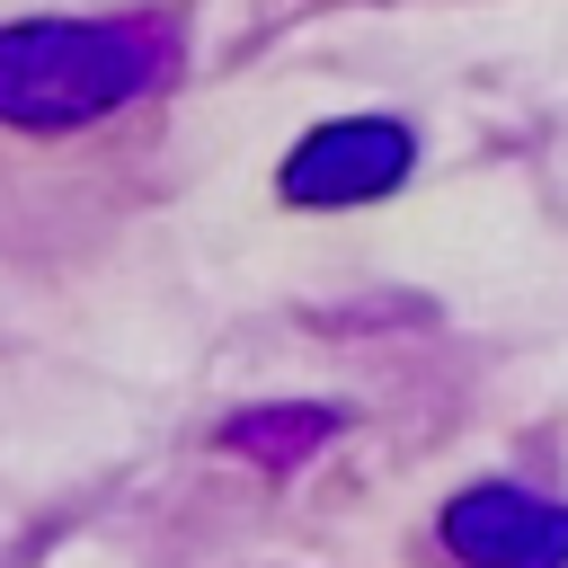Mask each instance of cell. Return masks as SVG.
<instances>
[{
	"label": "cell",
	"mask_w": 568,
	"mask_h": 568,
	"mask_svg": "<svg viewBox=\"0 0 568 568\" xmlns=\"http://www.w3.org/2000/svg\"><path fill=\"white\" fill-rule=\"evenodd\" d=\"M169 71H178L169 18H27L0 27V124L71 133L151 98Z\"/></svg>",
	"instance_id": "cell-1"
},
{
	"label": "cell",
	"mask_w": 568,
	"mask_h": 568,
	"mask_svg": "<svg viewBox=\"0 0 568 568\" xmlns=\"http://www.w3.org/2000/svg\"><path fill=\"white\" fill-rule=\"evenodd\" d=\"M408 160H417L408 124H390V115H337V124H320V133L293 142V160L275 169V195L284 204H320V213L373 204V195H390L408 178Z\"/></svg>",
	"instance_id": "cell-2"
},
{
	"label": "cell",
	"mask_w": 568,
	"mask_h": 568,
	"mask_svg": "<svg viewBox=\"0 0 568 568\" xmlns=\"http://www.w3.org/2000/svg\"><path fill=\"white\" fill-rule=\"evenodd\" d=\"M444 550L462 568H568V506L515 479H479L444 506Z\"/></svg>",
	"instance_id": "cell-3"
},
{
	"label": "cell",
	"mask_w": 568,
	"mask_h": 568,
	"mask_svg": "<svg viewBox=\"0 0 568 568\" xmlns=\"http://www.w3.org/2000/svg\"><path fill=\"white\" fill-rule=\"evenodd\" d=\"M328 426H337L328 408H248V417H231V444L257 453V462H293V453H311Z\"/></svg>",
	"instance_id": "cell-4"
}]
</instances>
